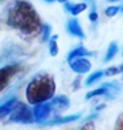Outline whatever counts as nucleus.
I'll return each mask as SVG.
<instances>
[{"label":"nucleus","mask_w":123,"mask_h":130,"mask_svg":"<svg viewBox=\"0 0 123 130\" xmlns=\"http://www.w3.org/2000/svg\"><path fill=\"white\" fill-rule=\"evenodd\" d=\"M4 20L10 27L27 37L38 34L42 28L38 12L27 0H12L4 11Z\"/></svg>","instance_id":"1"},{"label":"nucleus","mask_w":123,"mask_h":130,"mask_svg":"<svg viewBox=\"0 0 123 130\" xmlns=\"http://www.w3.org/2000/svg\"><path fill=\"white\" fill-rule=\"evenodd\" d=\"M56 93V81L53 76L41 73L34 76L27 84L26 98L30 104H38L50 100Z\"/></svg>","instance_id":"2"},{"label":"nucleus","mask_w":123,"mask_h":130,"mask_svg":"<svg viewBox=\"0 0 123 130\" xmlns=\"http://www.w3.org/2000/svg\"><path fill=\"white\" fill-rule=\"evenodd\" d=\"M10 121L15 123H32L34 122V115L32 111L28 108V106L23 102H16L12 111L10 112Z\"/></svg>","instance_id":"3"},{"label":"nucleus","mask_w":123,"mask_h":130,"mask_svg":"<svg viewBox=\"0 0 123 130\" xmlns=\"http://www.w3.org/2000/svg\"><path fill=\"white\" fill-rule=\"evenodd\" d=\"M118 93H119V87L112 83H106L103 85H100L99 88L93 89V91H89L87 95H85V99H92V98H96V96H107L110 99L115 98Z\"/></svg>","instance_id":"4"},{"label":"nucleus","mask_w":123,"mask_h":130,"mask_svg":"<svg viewBox=\"0 0 123 130\" xmlns=\"http://www.w3.org/2000/svg\"><path fill=\"white\" fill-rule=\"evenodd\" d=\"M19 71H20L19 64H10V65L0 68V92L7 88V85L19 73Z\"/></svg>","instance_id":"5"},{"label":"nucleus","mask_w":123,"mask_h":130,"mask_svg":"<svg viewBox=\"0 0 123 130\" xmlns=\"http://www.w3.org/2000/svg\"><path fill=\"white\" fill-rule=\"evenodd\" d=\"M51 114V107L49 102H43V103L35 104V107L32 108V115H34V121L37 122H43L47 119V117Z\"/></svg>","instance_id":"6"},{"label":"nucleus","mask_w":123,"mask_h":130,"mask_svg":"<svg viewBox=\"0 0 123 130\" xmlns=\"http://www.w3.org/2000/svg\"><path fill=\"white\" fill-rule=\"evenodd\" d=\"M69 65H71V69L73 72L80 73V75L91 71V62H89V60H87L85 57H79V58L72 60L71 62H69Z\"/></svg>","instance_id":"7"},{"label":"nucleus","mask_w":123,"mask_h":130,"mask_svg":"<svg viewBox=\"0 0 123 130\" xmlns=\"http://www.w3.org/2000/svg\"><path fill=\"white\" fill-rule=\"evenodd\" d=\"M50 107H51V112L53 111H64L66 110L69 106H71V102H69L68 96L65 95H60V96H53L50 99Z\"/></svg>","instance_id":"8"},{"label":"nucleus","mask_w":123,"mask_h":130,"mask_svg":"<svg viewBox=\"0 0 123 130\" xmlns=\"http://www.w3.org/2000/svg\"><path fill=\"white\" fill-rule=\"evenodd\" d=\"M66 30H68L69 34L73 35V37H76V38H80V39L85 38V34H84L83 28H81V26H80V22L76 18H72V19L68 20Z\"/></svg>","instance_id":"9"},{"label":"nucleus","mask_w":123,"mask_h":130,"mask_svg":"<svg viewBox=\"0 0 123 130\" xmlns=\"http://www.w3.org/2000/svg\"><path fill=\"white\" fill-rule=\"evenodd\" d=\"M80 118V114H73V115H66V117H56L50 121H46L45 125L47 126H54V125H64V123H71L75 122Z\"/></svg>","instance_id":"10"},{"label":"nucleus","mask_w":123,"mask_h":130,"mask_svg":"<svg viewBox=\"0 0 123 130\" xmlns=\"http://www.w3.org/2000/svg\"><path fill=\"white\" fill-rule=\"evenodd\" d=\"M89 56H93V53L92 52H89L88 49H85L84 46H77L75 47L73 50L69 52V54H68V62H71L72 60H75V58H79V57H89Z\"/></svg>","instance_id":"11"},{"label":"nucleus","mask_w":123,"mask_h":130,"mask_svg":"<svg viewBox=\"0 0 123 130\" xmlns=\"http://www.w3.org/2000/svg\"><path fill=\"white\" fill-rule=\"evenodd\" d=\"M87 7H88L87 3H77V4H73L69 2L65 3V10H66V12L72 14L73 16H77L79 14H81L83 11L87 10Z\"/></svg>","instance_id":"12"},{"label":"nucleus","mask_w":123,"mask_h":130,"mask_svg":"<svg viewBox=\"0 0 123 130\" xmlns=\"http://www.w3.org/2000/svg\"><path fill=\"white\" fill-rule=\"evenodd\" d=\"M16 100L15 98H11V99H8L6 100L3 104H0V121L4 119L7 115H10V112L12 111V108H14V106L16 103Z\"/></svg>","instance_id":"13"},{"label":"nucleus","mask_w":123,"mask_h":130,"mask_svg":"<svg viewBox=\"0 0 123 130\" xmlns=\"http://www.w3.org/2000/svg\"><path fill=\"white\" fill-rule=\"evenodd\" d=\"M116 53H118V45H116V42H111L108 49H107V53H106V56H104V62L111 61L114 57H115Z\"/></svg>","instance_id":"14"},{"label":"nucleus","mask_w":123,"mask_h":130,"mask_svg":"<svg viewBox=\"0 0 123 130\" xmlns=\"http://www.w3.org/2000/svg\"><path fill=\"white\" fill-rule=\"evenodd\" d=\"M57 39L58 35H51L49 38V52L51 56H57L58 54V45H57Z\"/></svg>","instance_id":"15"},{"label":"nucleus","mask_w":123,"mask_h":130,"mask_svg":"<svg viewBox=\"0 0 123 130\" xmlns=\"http://www.w3.org/2000/svg\"><path fill=\"white\" fill-rule=\"evenodd\" d=\"M104 76V73L103 71H96V72H93L91 76H88V79L85 80V84L87 85H92V84H95L97 80H100L101 77Z\"/></svg>","instance_id":"16"},{"label":"nucleus","mask_w":123,"mask_h":130,"mask_svg":"<svg viewBox=\"0 0 123 130\" xmlns=\"http://www.w3.org/2000/svg\"><path fill=\"white\" fill-rule=\"evenodd\" d=\"M50 31H51V27L49 24H43L42 28H41V32H42V41H49L50 38Z\"/></svg>","instance_id":"17"},{"label":"nucleus","mask_w":123,"mask_h":130,"mask_svg":"<svg viewBox=\"0 0 123 130\" xmlns=\"http://www.w3.org/2000/svg\"><path fill=\"white\" fill-rule=\"evenodd\" d=\"M119 10H120V7H118V6H111V7H107V8H106L104 14L111 18V16H115L118 12H119Z\"/></svg>","instance_id":"18"},{"label":"nucleus","mask_w":123,"mask_h":130,"mask_svg":"<svg viewBox=\"0 0 123 130\" xmlns=\"http://www.w3.org/2000/svg\"><path fill=\"white\" fill-rule=\"evenodd\" d=\"M103 73L106 76H115V75H118V73H120V67L119 68L118 67H110V68L106 69Z\"/></svg>","instance_id":"19"},{"label":"nucleus","mask_w":123,"mask_h":130,"mask_svg":"<svg viewBox=\"0 0 123 130\" xmlns=\"http://www.w3.org/2000/svg\"><path fill=\"white\" fill-rule=\"evenodd\" d=\"M114 130H123V112H120L118 115L115 126H114Z\"/></svg>","instance_id":"20"},{"label":"nucleus","mask_w":123,"mask_h":130,"mask_svg":"<svg viewBox=\"0 0 123 130\" xmlns=\"http://www.w3.org/2000/svg\"><path fill=\"white\" fill-rule=\"evenodd\" d=\"M88 18H89L91 22H96V20H97V12H96V8H95V4H93V3H92V11L89 12Z\"/></svg>","instance_id":"21"},{"label":"nucleus","mask_w":123,"mask_h":130,"mask_svg":"<svg viewBox=\"0 0 123 130\" xmlns=\"http://www.w3.org/2000/svg\"><path fill=\"white\" fill-rule=\"evenodd\" d=\"M80 130H95V123L92 121H87L85 123L80 127Z\"/></svg>","instance_id":"22"},{"label":"nucleus","mask_w":123,"mask_h":130,"mask_svg":"<svg viewBox=\"0 0 123 130\" xmlns=\"http://www.w3.org/2000/svg\"><path fill=\"white\" fill-rule=\"evenodd\" d=\"M107 2H111V3H115V2H120V0H107Z\"/></svg>","instance_id":"23"},{"label":"nucleus","mask_w":123,"mask_h":130,"mask_svg":"<svg viewBox=\"0 0 123 130\" xmlns=\"http://www.w3.org/2000/svg\"><path fill=\"white\" fill-rule=\"evenodd\" d=\"M60 3H66V2H69V0H58Z\"/></svg>","instance_id":"24"},{"label":"nucleus","mask_w":123,"mask_h":130,"mask_svg":"<svg viewBox=\"0 0 123 130\" xmlns=\"http://www.w3.org/2000/svg\"><path fill=\"white\" fill-rule=\"evenodd\" d=\"M45 2H47V3H53V2H56V0H45Z\"/></svg>","instance_id":"25"},{"label":"nucleus","mask_w":123,"mask_h":130,"mask_svg":"<svg viewBox=\"0 0 123 130\" xmlns=\"http://www.w3.org/2000/svg\"><path fill=\"white\" fill-rule=\"evenodd\" d=\"M120 72H123V64H122V67H120Z\"/></svg>","instance_id":"26"},{"label":"nucleus","mask_w":123,"mask_h":130,"mask_svg":"<svg viewBox=\"0 0 123 130\" xmlns=\"http://www.w3.org/2000/svg\"><path fill=\"white\" fill-rule=\"evenodd\" d=\"M0 2H4V0H0Z\"/></svg>","instance_id":"27"}]
</instances>
